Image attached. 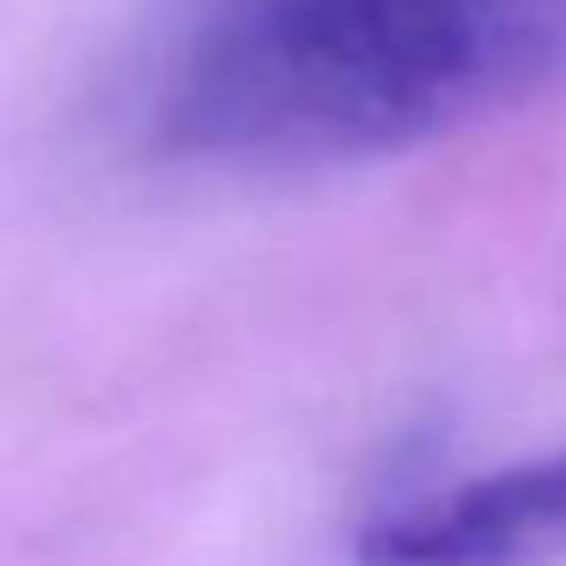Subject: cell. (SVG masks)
<instances>
[{"instance_id": "cell-1", "label": "cell", "mask_w": 566, "mask_h": 566, "mask_svg": "<svg viewBox=\"0 0 566 566\" xmlns=\"http://www.w3.org/2000/svg\"><path fill=\"white\" fill-rule=\"evenodd\" d=\"M566 98V0H184L140 128L184 165H342Z\"/></svg>"}, {"instance_id": "cell-2", "label": "cell", "mask_w": 566, "mask_h": 566, "mask_svg": "<svg viewBox=\"0 0 566 566\" xmlns=\"http://www.w3.org/2000/svg\"><path fill=\"white\" fill-rule=\"evenodd\" d=\"M566 548V444L384 505L359 566H524Z\"/></svg>"}]
</instances>
